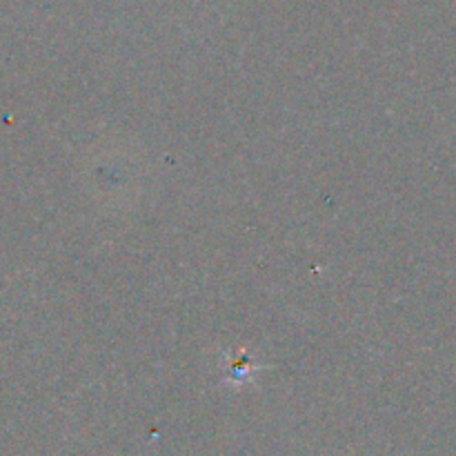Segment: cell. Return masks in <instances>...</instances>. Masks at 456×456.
<instances>
[{
    "label": "cell",
    "mask_w": 456,
    "mask_h": 456,
    "mask_svg": "<svg viewBox=\"0 0 456 456\" xmlns=\"http://www.w3.org/2000/svg\"><path fill=\"white\" fill-rule=\"evenodd\" d=\"M227 374H230V381L234 383H245L254 374V363L249 359L248 352H236L230 356V365H227Z\"/></svg>",
    "instance_id": "1"
}]
</instances>
